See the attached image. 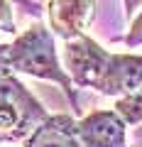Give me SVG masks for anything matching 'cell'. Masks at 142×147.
I'll use <instances>...</instances> for the list:
<instances>
[{"label": "cell", "mask_w": 142, "mask_h": 147, "mask_svg": "<svg viewBox=\"0 0 142 147\" xmlns=\"http://www.w3.org/2000/svg\"><path fill=\"white\" fill-rule=\"evenodd\" d=\"M7 66L15 74H25L39 81H52L64 91L71 108L79 113V93L71 81V76L64 69V61L57 52V39L54 32L42 22H34L25 32L10 42V54H7Z\"/></svg>", "instance_id": "obj_1"}, {"label": "cell", "mask_w": 142, "mask_h": 147, "mask_svg": "<svg viewBox=\"0 0 142 147\" xmlns=\"http://www.w3.org/2000/svg\"><path fill=\"white\" fill-rule=\"evenodd\" d=\"M49 118L42 100L15 76V71H0V132L10 142H25Z\"/></svg>", "instance_id": "obj_2"}, {"label": "cell", "mask_w": 142, "mask_h": 147, "mask_svg": "<svg viewBox=\"0 0 142 147\" xmlns=\"http://www.w3.org/2000/svg\"><path fill=\"white\" fill-rule=\"evenodd\" d=\"M110 52L105 47H100L96 39H91L88 34L66 39L61 49V61L66 74L71 76L74 86L79 88H98L100 76H103L105 66H108Z\"/></svg>", "instance_id": "obj_3"}, {"label": "cell", "mask_w": 142, "mask_h": 147, "mask_svg": "<svg viewBox=\"0 0 142 147\" xmlns=\"http://www.w3.org/2000/svg\"><path fill=\"white\" fill-rule=\"evenodd\" d=\"M79 137L83 147H130L127 145V123L115 108L91 110L76 120Z\"/></svg>", "instance_id": "obj_4"}, {"label": "cell", "mask_w": 142, "mask_h": 147, "mask_svg": "<svg viewBox=\"0 0 142 147\" xmlns=\"http://www.w3.org/2000/svg\"><path fill=\"white\" fill-rule=\"evenodd\" d=\"M44 12L54 37L66 42L86 34V27L96 12V0H47Z\"/></svg>", "instance_id": "obj_5"}, {"label": "cell", "mask_w": 142, "mask_h": 147, "mask_svg": "<svg viewBox=\"0 0 142 147\" xmlns=\"http://www.w3.org/2000/svg\"><path fill=\"white\" fill-rule=\"evenodd\" d=\"M142 86V54H125V52H110L108 66L98 84V93L122 98Z\"/></svg>", "instance_id": "obj_6"}, {"label": "cell", "mask_w": 142, "mask_h": 147, "mask_svg": "<svg viewBox=\"0 0 142 147\" xmlns=\"http://www.w3.org/2000/svg\"><path fill=\"white\" fill-rule=\"evenodd\" d=\"M22 147H83V142L79 137V125L74 118L66 113H57L32 132L22 142Z\"/></svg>", "instance_id": "obj_7"}, {"label": "cell", "mask_w": 142, "mask_h": 147, "mask_svg": "<svg viewBox=\"0 0 142 147\" xmlns=\"http://www.w3.org/2000/svg\"><path fill=\"white\" fill-rule=\"evenodd\" d=\"M113 108L122 115V120L127 125H135V127L142 125V86L137 91H132V93L122 96V98H115Z\"/></svg>", "instance_id": "obj_8"}, {"label": "cell", "mask_w": 142, "mask_h": 147, "mask_svg": "<svg viewBox=\"0 0 142 147\" xmlns=\"http://www.w3.org/2000/svg\"><path fill=\"white\" fill-rule=\"evenodd\" d=\"M12 0H0V32L3 34H15L17 37V22H15V10Z\"/></svg>", "instance_id": "obj_9"}, {"label": "cell", "mask_w": 142, "mask_h": 147, "mask_svg": "<svg viewBox=\"0 0 142 147\" xmlns=\"http://www.w3.org/2000/svg\"><path fill=\"white\" fill-rule=\"evenodd\" d=\"M125 44H127L130 49L142 47V10L137 12L135 17H132L130 30H127V34H125Z\"/></svg>", "instance_id": "obj_10"}, {"label": "cell", "mask_w": 142, "mask_h": 147, "mask_svg": "<svg viewBox=\"0 0 142 147\" xmlns=\"http://www.w3.org/2000/svg\"><path fill=\"white\" fill-rule=\"evenodd\" d=\"M12 3H15V5L20 7L25 15H32L34 20H39V17H42V5H39L37 0H12Z\"/></svg>", "instance_id": "obj_11"}, {"label": "cell", "mask_w": 142, "mask_h": 147, "mask_svg": "<svg viewBox=\"0 0 142 147\" xmlns=\"http://www.w3.org/2000/svg\"><path fill=\"white\" fill-rule=\"evenodd\" d=\"M122 7H125L127 17H135L137 12L142 10V0H122Z\"/></svg>", "instance_id": "obj_12"}, {"label": "cell", "mask_w": 142, "mask_h": 147, "mask_svg": "<svg viewBox=\"0 0 142 147\" xmlns=\"http://www.w3.org/2000/svg\"><path fill=\"white\" fill-rule=\"evenodd\" d=\"M7 54H10V44L7 42H0V71H7Z\"/></svg>", "instance_id": "obj_13"}, {"label": "cell", "mask_w": 142, "mask_h": 147, "mask_svg": "<svg viewBox=\"0 0 142 147\" xmlns=\"http://www.w3.org/2000/svg\"><path fill=\"white\" fill-rule=\"evenodd\" d=\"M3 142H10V140H7V135H5V132H0V145H3Z\"/></svg>", "instance_id": "obj_14"}, {"label": "cell", "mask_w": 142, "mask_h": 147, "mask_svg": "<svg viewBox=\"0 0 142 147\" xmlns=\"http://www.w3.org/2000/svg\"><path fill=\"white\" fill-rule=\"evenodd\" d=\"M135 135H137V137H142V127H140V130H137V132H135Z\"/></svg>", "instance_id": "obj_15"}]
</instances>
